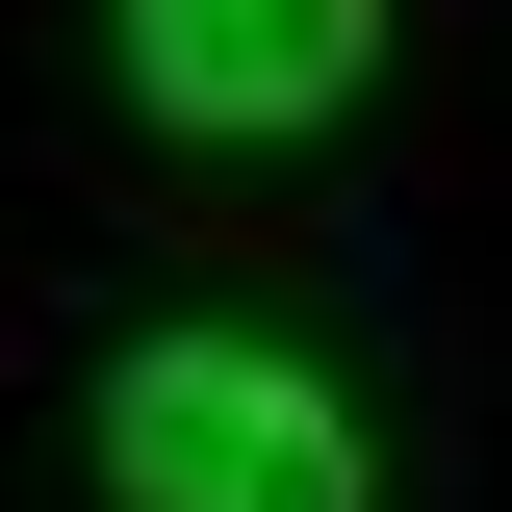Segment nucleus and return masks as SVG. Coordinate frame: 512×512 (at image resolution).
<instances>
[{
    "mask_svg": "<svg viewBox=\"0 0 512 512\" xmlns=\"http://www.w3.org/2000/svg\"><path fill=\"white\" fill-rule=\"evenodd\" d=\"M103 487L128 512H384V461H359V410L308 359L154 333V359H103Z\"/></svg>",
    "mask_w": 512,
    "mask_h": 512,
    "instance_id": "nucleus-1",
    "label": "nucleus"
},
{
    "mask_svg": "<svg viewBox=\"0 0 512 512\" xmlns=\"http://www.w3.org/2000/svg\"><path fill=\"white\" fill-rule=\"evenodd\" d=\"M103 52L154 128H333L384 52V0H103Z\"/></svg>",
    "mask_w": 512,
    "mask_h": 512,
    "instance_id": "nucleus-2",
    "label": "nucleus"
}]
</instances>
